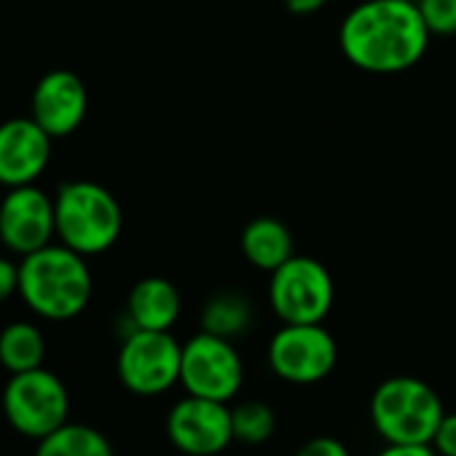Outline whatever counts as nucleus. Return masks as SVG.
<instances>
[{
  "label": "nucleus",
  "instance_id": "2eb2a0df",
  "mask_svg": "<svg viewBox=\"0 0 456 456\" xmlns=\"http://www.w3.org/2000/svg\"><path fill=\"white\" fill-rule=\"evenodd\" d=\"M242 253L261 272H277L293 258L290 228L277 217H256L242 232Z\"/></svg>",
  "mask_w": 456,
  "mask_h": 456
},
{
  "label": "nucleus",
  "instance_id": "9d476101",
  "mask_svg": "<svg viewBox=\"0 0 456 456\" xmlns=\"http://www.w3.org/2000/svg\"><path fill=\"white\" fill-rule=\"evenodd\" d=\"M167 437L185 456H217L234 443L232 408L220 400L185 395L167 413Z\"/></svg>",
  "mask_w": 456,
  "mask_h": 456
},
{
  "label": "nucleus",
  "instance_id": "393cba45",
  "mask_svg": "<svg viewBox=\"0 0 456 456\" xmlns=\"http://www.w3.org/2000/svg\"><path fill=\"white\" fill-rule=\"evenodd\" d=\"M328 0H285V6L293 12V14H314L320 12Z\"/></svg>",
  "mask_w": 456,
  "mask_h": 456
},
{
  "label": "nucleus",
  "instance_id": "9b49d317",
  "mask_svg": "<svg viewBox=\"0 0 456 456\" xmlns=\"http://www.w3.org/2000/svg\"><path fill=\"white\" fill-rule=\"evenodd\" d=\"M57 237L54 199L33 185L9 188L0 201V242L20 258L52 245Z\"/></svg>",
  "mask_w": 456,
  "mask_h": 456
},
{
  "label": "nucleus",
  "instance_id": "20e7f679",
  "mask_svg": "<svg viewBox=\"0 0 456 456\" xmlns=\"http://www.w3.org/2000/svg\"><path fill=\"white\" fill-rule=\"evenodd\" d=\"M443 416L437 392L416 376L384 379L370 395V421L384 443H432Z\"/></svg>",
  "mask_w": 456,
  "mask_h": 456
},
{
  "label": "nucleus",
  "instance_id": "6e6552de",
  "mask_svg": "<svg viewBox=\"0 0 456 456\" xmlns=\"http://www.w3.org/2000/svg\"><path fill=\"white\" fill-rule=\"evenodd\" d=\"M180 384L185 395L232 403L245 384V365L234 341L207 330L183 344Z\"/></svg>",
  "mask_w": 456,
  "mask_h": 456
},
{
  "label": "nucleus",
  "instance_id": "f257e3e1",
  "mask_svg": "<svg viewBox=\"0 0 456 456\" xmlns=\"http://www.w3.org/2000/svg\"><path fill=\"white\" fill-rule=\"evenodd\" d=\"M429 28L411 0H365L354 6L338 33L341 52L368 73L392 76L413 68L429 44Z\"/></svg>",
  "mask_w": 456,
  "mask_h": 456
},
{
  "label": "nucleus",
  "instance_id": "6ab92c4d",
  "mask_svg": "<svg viewBox=\"0 0 456 456\" xmlns=\"http://www.w3.org/2000/svg\"><path fill=\"white\" fill-rule=\"evenodd\" d=\"M232 424H234V440L245 445H264L277 432V413L269 403L248 400L232 408Z\"/></svg>",
  "mask_w": 456,
  "mask_h": 456
},
{
  "label": "nucleus",
  "instance_id": "0eeeda50",
  "mask_svg": "<svg viewBox=\"0 0 456 456\" xmlns=\"http://www.w3.org/2000/svg\"><path fill=\"white\" fill-rule=\"evenodd\" d=\"M333 298L330 272L309 256H293L272 272L269 304L285 325L322 322L333 309Z\"/></svg>",
  "mask_w": 456,
  "mask_h": 456
},
{
  "label": "nucleus",
  "instance_id": "1a4fd4ad",
  "mask_svg": "<svg viewBox=\"0 0 456 456\" xmlns=\"http://www.w3.org/2000/svg\"><path fill=\"white\" fill-rule=\"evenodd\" d=\"M338 346L322 322L285 325L269 341V365L277 379L298 387L320 384L336 368Z\"/></svg>",
  "mask_w": 456,
  "mask_h": 456
},
{
  "label": "nucleus",
  "instance_id": "5701e85b",
  "mask_svg": "<svg viewBox=\"0 0 456 456\" xmlns=\"http://www.w3.org/2000/svg\"><path fill=\"white\" fill-rule=\"evenodd\" d=\"M20 296V264L0 256V304Z\"/></svg>",
  "mask_w": 456,
  "mask_h": 456
},
{
  "label": "nucleus",
  "instance_id": "4468645a",
  "mask_svg": "<svg viewBox=\"0 0 456 456\" xmlns=\"http://www.w3.org/2000/svg\"><path fill=\"white\" fill-rule=\"evenodd\" d=\"M180 293L164 277H145L140 280L126 301V314L132 328L140 330H172L180 317Z\"/></svg>",
  "mask_w": 456,
  "mask_h": 456
},
{
  "label": "nucleus",
  "instance_id": "aec40b11",
  "mask_svg": "<svg viewBox=\"0 0 456 456\" xmlns=\"http://www.w3.org/2000/svg\"><path fill=\"white\" fill-rule=\"evenodd\" d=\"M419 12L435 36L456 33V0H419Z\"/></svg>",
  "mask_w": 456,
  "mask_h": 456
},
{
  "label": "nucleus",
  "instance_id": "f8f14e48",
  "mask_svg": "<svg viewBox=\"0 0 456 456\" xmlns=\"http://www.w3.org/2000/svg\"><path fill=\"white\" fill-rule=\"evenodd\" d=\"M52 140L33 116L0 124V185H33L49 167Z\"/></svg>",
  "mask_w": 456,
  "mask_h": 456
},
{
  "label": "nucleus",
  "instance_id": "412c9836",
  "mask_svg": "<svg viewBox=\"0 0 456 456\" xmlns=\"http://www.w3.org/2000/svg\"><path fill=\"white\" fill-rule=\"evenodd\" d=\"M296 456H352L346 443H341L338 437H330V435H320V437H312L306 440Z\"/></svg>",
  "mask_w": 456,
  "mask_h": 456
},
{
  "label": "nucleus",
  "instance_id": "a211bd4d",
  "mask_svg": "<svg viewBox=\"0 0 456 456\" xmlns=\"http://www.w3.org/2000/svg\"><path fill=\"white\" fill-rule=\"evenodd\" d=\"M253 325V306L240 293H220L207 301L201 312V330L234 341L245 336Z\"/></svg>",
  "mask_w": 456,
  "mask_h": 456
},
{
  "label": "nucleus",
  "instance_id": "dca6fc26",
  "mask_svg": "<svg viewBox=\"0 0 456 456\" xmlns=\"http://www.w3.org/2000/svg\"><path fill=\"white\" fill-rule=\"evenodd\" d=\"M36 456H116L110 440L81 421H68L52 435L36 440Z\"/></svg>",
  "mask_w": 456,
  "mask_h": 456
},
{
  "label": "nucleus",
  "instance_id": "ddd939ff",
  "mask_svg": "<svg viewBox=\"0 0 456 456\" xmlns=\"http://www.w3.org/2000/svg\"><path fill=\"white\" fill-rule=\"evenodd\" d=\"M89 94L78 73L57 68L41 76L33 89L30 116L54 137H70L86 118Z\"/></svg>",
  "mask_w": 456,
  "mask_h": 456
},
{
  "label": "nucleus",
  "instance_id": "39448f33",
  "mask_svg": "<svg viewBox=\"0 0 456 456\" xmlns=\"http://www.w3.org/2000/svg\"><path fill=\"white\" fill-rule=\"evenodd\" d=\"M4 405L6 421L25 437L41 440L70 421V395L65 381L41 368L12 373L4 387Z\"/></svg>",
  "mask_w": 456,
  "mask_h": 456
},
{
  "label": "nucleus",
  "instance_id": "4be33fe9",
  "mask_svg": "<svg viewBox=\"0 0 456 456\" xmlns=\"http://www.w3.org/2000/svg\"><path fill=\"white\" fill-rule=\"evenodd\" d=\"M440 456H456V413H445L429 443Z\"/></svg>",
  "mask_w": 456,
  "mask_h": 456
},
{
  "label": "nucleus",
  "instance_id": "423d86ee",
  "mask_svg": "<svg viewBox=\"0 0 456 456\" xmlns=\"http://www.w3.org/2000/svg\"><path fill=\"white\" fill-rule=\"evenodd\" d=\"M183 344L169 330H140L124 338L116 360L118 381L140 397H156L180 384Z\"/></svg>",
  "mask_w": 456,
  "mask_h": 456
},
{
  "label": "nucleus",
  "instance_id": "f3484780",
  "mask_svg": "<svg viewBox=\"0 0 456 456\" xmlns=\"http://www.w3.org/2000/svg\"><path fill=\"white\" fill-rule=\"evenodd\" d=\"M46 360L44 333L33 322H12L0 330V365L9 373L41 368Z\"/></svg>",
  "mask_w": 456,
  "mask_h": 456
},
{
  "label": "nucleus",
  "instance_id": "f03ea898",
  "mask_svg": "<svg viewBox=\"0 0 456 456\" xmlns=\"http://www.w3.org/2000/svg\"><path fill=\"white\" fill-rule=\"evenodd\" d=\"M20 296L44 320L65 322L78 317L92 298L86 256L68 245H46L20 261Z\"/></svg>",
  "mask_w": 456,
  "mask_h": 456
},
{
  "label": "nucleus",
  "instance_id": "b1692460",
  "mask_svg": "<svg viewBox=\"0 0 456 456\" xmlns=\"http://www.w3.org/2000/svg\"><path fill=\"white\" fill-rule=\"evenodd\" d=\"M376 456H440V453L429 443H411V445L387 443Z\"/></svg>",
  "mask_w": 456,
  "mask_h": 456
},
{
  "label": "nucleus",
  "instance_id": "7ed1b4c3",
  "mask_svg": "<svg viewBox=\"0 0 456 456\" xmlns=\"http://www.w3.org/2000/svg\"><path fill=\"white\" fill-rule=\"evenodd\" d=\"M57 240L81 256H100L121 237V204L92 180L62 183L54 196Z\"/></svg>",
  "mask_w": 456,
  "mask_h": 456
}]
</instances>
